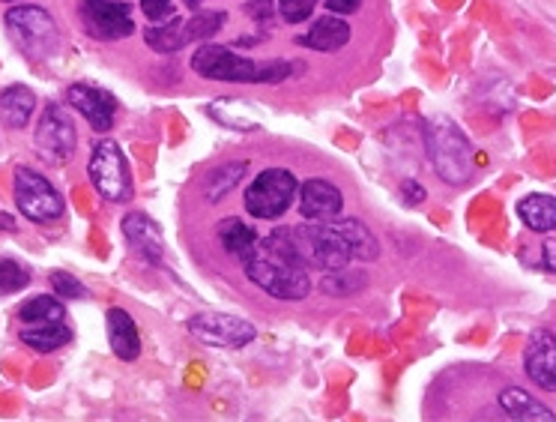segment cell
Returning <instances> with one entry per match:
<instances>
[{"instance_id":"2","label":"cell","mask_w":556,"mask_h":422,"mask_svg":"<svg viewBox=\"0 0 556 422\" xmlns=\"http://www.w3.org/2000/svg\"><path fill=\"white\" fill-rule=\"evenodd\" d=\"M192 70L210 82H228V85H278L293 75V63L288 61H252L242 58L228 46L206 42L192 54Z\"/></svg>"},{"instance_id":"12","label":"cell","mask_w":556,"mask_h":422,"mask_svg":"<svg viewBox=\"0 0 556 422\" xmlns=\"http://www.w3.org/2000/svg\"><path fill=\"white\" fill-rule=\"evenodd\" d=\"M523 372L544 393H556V336L551 330H535L523 350Z\"/></svg>"},{"instance_id":"13","label":"cell","mask_w":556,"mask_h":422,"mask_svg":"<svg viewBox=\"0 0 556 422\" xmlns=\"http://www.w3.org/2000/svg\"><path fill=\"white\" fill-rule=\"evenodd\" d=\"M66 102L73 105L93 133H109L114 126V117H117V99L111 97L109 90L93 85H73L70 94H66Z\"/></svg>"},{"instance_id":"11","label":"cell","mask_w":556,"mask_h":422,"mask_svg":"<svg viewBox=\"0 0 556 422\" xmlns=\"http://www.w3.org/2000/svg\"><path fill=\"white\" fill-rule=\"evenodd\" d=\"M186 326H189V333H192L201 345H210V348H245V345H252L254 336H257L254 324H249L245 318L222 312L194 314Z\"/></svg>"},{"instance_id":"22","label":"cell","mask_w":556,"mask_h":422,"mask_svg":"<svg viewBox=\"0 0 556 422\" xmlns=\"http://www.w3.org/2000/svg\"><path fill=\"white\" fill-rule=\"evenodd\" d=\"M332 222V219H329ZM332 228L339 231L344 243H348V249L356 261H377V255H380V246H377L375 234L368 231L365 222L359 219H341V222H332Z\"/></svg>"},{"instance_id":"27","label":"cell","mask_w":556,"mask_h":422,"mask_svg":"<svg viewBox=\"0 0 556 422\" xmlns=\"http://www.w3.org/2000/svg\"><path fill=\"white\" fill-rule=\"evenodd\" d=\"M63 318H66V309L58 297H30L18 309L22 324H51V321H63Z\"/></svg>"},{"instance_id":"33","label":"cell","mask_w":556,"mask_h":422,"mask_svg":"<svg viewBox=\"0 0 556 422\" xmlns=\"http://www.w3.org/2000/svg\"><path fill=\"white\" fill-rule=\"evenodd\" d=\"M401 195L407 198V204H410V207H419L425 198H428V193H425L422 183H416V181L401 183Z\"/></svg>"},{"instance_id":"6","label":"cell","mask_w":556,"mask_h":422,"mask_svg":"<svg viewBox=\"0 0 556 422\" xmlns=\"http://www.w3.org/2000/svg\"><path fill=\"white\" fill-rule=\"evenodd\" d=\"M87 174H90V183L105 201L111 204H126L132 201L135 183L132 171H129V162L123 157L121 145H114L111 138L99 141L90 153V162H87Z\"/></svg>"},{"instance_id":"35","label":"cell","mask_w":556,"mask_h":422,"mask_svg":"<svg viewBox=\"0 0 556 422\" xmlns=\"http://www.w3.org/2000/svg\"><path fill=\"white\" fill-rule=\"evenodd\" d=\"M542 266L547 273H556V240L542 243Z\"/></svg>"},{"instance_id":"37","label":"cell","mask_w":556,"mask_h":422,"mask_svg":"<svg viewBox=\"0 0 556 422\" xmlns=\"http://www.w3.org/2000/svg\"><path fill=\"white\" fill-rule=\"evenodd\" d=\"M182 3H186L192 13H198V10H201V3H206V0H182Z\"/></svg>"},{"instance_id":"5","label":"cell","mask_w":556,"mask_h":422,"mask_svg":"<svg viewBox=\"0 0 556 422\" xmlns=\"http://www.w3.org/2000/svg\"><path fill=\"white\" fill-rule=\"evenodd\" d=\"M3 22L10 27V34H13L15 42H18L30 58L46 61V58H54V54L61 51L63 37L61 30H58V22L51 18L49 10L25 3V7H13Z\"/></svg>"},{"instance_id":"4","label":"cell","mask_w":556,"mask_h":422,"mask_svg":"<svg viewBox=\"0 0 556 422\" xmlns=\"http://www.w3.org/2000/svg\"><path fill=\"white\" fill-rule=\"evenodd\" d=\"M425 150L437 177L448 186H467L476 177L470 138L446 117L425 123Z\"/></svg>"},{"instance_id":"34","label":"cell","mask_w":556,"mask_h":422,"mask_svg":"<svg viewBox=\"0 0 556 422\" xmlns=\"http://www.w3.org/2000/svg\"><path fill=\"white\" fill-rule=\"evenodd\" d=\"M363 0H327V10L332 15H353L359 13Z\"/></svg>"},{"instance_id":"36","label":"cell","mask_w":556,"mask_h":422,"mask_svg":"<svg viewBox=\"0 0 556 422\" xmlns=\"http://www.w3.org/2000/svg\"><path fill=\"white\" fill-rule=\"evenodd\" d=\"M15 228H18V225H15V219L10 216V213H0V231H7V234H15Z\"/></svg>"},{"instance_id":"28","label":"cell","mask_w":556,"mask_h":422,"mask_svg":"<svg viewBox=\"0 0 556 422\" xmlns=\"http://www.w3.org/2000/svg\"><path fill=\"white\" fill-rule=\"evenodd\" d=\"M30 285V270L13 258H0V297L18 294Z\"/></svg>"},{"instance_id":"23","label":"cell","mask_w":556,"mask_h":422,"mask_svg":"<svg viewBox=\"0 0 556 422\" xmlns=\"http://www.w3.org/2000/svg\"><path fill=\"white\" fill-rule=\"evenodd\" d=\"M186 22L182 18H170V22H159L156 27H147L144 30V42L159 54H174V51H180L189 46V39H186Z\"/></svg>"},{"instance_id":"31","label":"cell","mask_w":556,"mask_h":422,"mask_svg":"<svg viewBox=\"0 0 556 422\" xmlns=\"http://www.w3.org/2000/svg\"><path fill=\"white\" fill-rule=\"evenodd\" d=\"M245 13L252 15L254 22H273V15H278L276 0H252V3L245 7Z\"/></svg>"},{"instance_id":"19","label":"cell","mask_w":556,"mask_h":422,"mask_svg":"<svg viewBox=\"0 0 556 422\" xmlns=\"http://www.w3.org/2000/svg\"><path fill=\"white\" fill-rule=\"evenodd\" d=\"M37 111V97L25 85H10L0 90V121L10 129H25Z\"/></svg>"},{"instance_id":"24","label":"cell","mask_w":556,"mask_h":422,"mask_svg":"<svg viewBox=\"0 0 556 422\" xmlns=\"http://www.w3.org/2000/svg\"><path fill=\"white\" fill-rule=\"evenodd\" d=\"M218 240L225 246V252L233 255V258H242L245 252H252L254 243H257V234H254L252 225H245L242 219H222L218 225Z\"/></svg>"},{"instance_id":"18","label":"cell","mask_w":556,"mask_h":422,"mask_svg":"<svg viewBox=\"0 0 556 422\" xmlns=\"http://www.w3.org/2000/svg\"><path fill=\"white\" fill-rule=\"evenodd\" d=\"M500 408L506 413L508 420L518 422H556V413L547 405H542L539 398L530 396L527 389H518V386H506L500 393Z\"/></svg>"},{"instance_id":"25","label":"cell","mask_w":556,"mask_h":422,"mask_svg":"<svg viewBox=\"0 0 556 422\" xmlns=\"http://www.w3.org/2000/svg\"><path fill=\"white\" fill-rule=\"evenodd\" d=\"M249 171V162H228V165H218L216 171H210L206 174V183H204V195L213 201V204H218L225 195L237 186V183L242 181V174Z\"/></svg>"},{"instance_id":"8","label":"cell","mask_w":556,"mask_h":422,"mask_svg":"<svg viewBox=\"0 0 556 422\" xmlns=\"http://www.w3.org/2000/svg\"><path fill=\"white\" fill-rule=\"evenodd\" d=\"M34 147H37V157L51 169H61L75 157L78 133H75L73 114L63 109L61 102H51L42 109L37 133H34Z\"/></svg>"},{"instance_id":"20","label":"cell","mask_w":556,"mask_h":422,"mask_svg":"<svg viewBox=\"0 0 556 422\" xmlns=\"http://www.w3.org/2000/svg\"><path fill=\"white\" fill-rule=\"evenodd\" d=\"M518 219L532 234H554L556 231V198L554 195H527L518 201Z\"/></svg>"},{"instance_id":"32","label":"cell","mask_w":556,"mask_h":422,"mask_svg":"<svg viewBox=\"0 0 556 422\" xmlns=\"http://www.w3.org/2000/svg\"><path fill=\"white\" fill-rule=\"evenodd\" d=\"M141 10L150 22H165L174 7H170V0H141Z\"/></svg>"},{"instance_id":"10","label":"cell","mask_w":556,"mask_h":422,"mask_svg":"<svg viewBox=\"0 0 556 422\" xmlns=\"http://www.w3.org/2000/svg\"><path fill=\"white\" fill-rule=\"evenodd\" d=\"M78 18L87 37L99 42H117L135 34V18L126 3L117 0H78Z\"/></svg>"},{"instance_id":"26","label":"cell","mask_w":556,"mask_h":422,"mask_svg":"<svg viewBox=\"0 0 556 422\" xmlns=\"http://www.w3.org/2000/svg\"><path fill=\"white\" fill-rule=\"evenodd\" d=\"M365 288H368V276L363 270L341 266V270H329L327 276L320 278V290L329 294V297H353V294H359Z\"/></svg>"},{"instance_id":"9","label":"cell","mask_w":556,"mask_h":422,"mask_svg":"<svg viewBox=\"0 0 556 422\" xmlns=\"http://www.w3.org/2000/svg\"><path fill=\"white\" fill-rule=\"evenodd\" d=\"M300 183L288 169H266L245 189V210L254 219H281L291 210Z\"/></svg>"},{"instance_id":"7","label":"cell","mask_w":556,"mask_h":422,"mask_svg":"<svg viewBox=\"0 0 556 422\" xmlns=\"http://www.w3.org/2000/svg\"><path fill=\"white\" fill-rule=\"evenodd\" d=\"M13 193H15V207L18 213L37 225H51V222H61L66 213L63 204V195L51 186L49 177H42L39 171L18 165L13 177Z\"/></svg>"},{"instance_id":"3","label":"cell","mask_w":556,"mask_h":422,"mask_svg":"<svg viewBox=\"0 0 556 422\" xmlns=\"http://www.w3.org/2000/svg\"><path fill=\"white\" fill-rule=\"evenodd\" d=\"M242 270H245V278L257 285V288L276 297V300L296 302L308 297L312 290V278H308V270L305 266H296L288 258H281L278 252H273L264 240L254 243L252 252H245L240 258Z\"/></svg>"},{"instance_id":"17","label":"cell","mask_w":556,"mask_h":422,"mask_svg":"<svg viewBox=\"0 0 556 422\" xmlns=\"http://www.w3.org/2000/svg\"><path fill=\"white\" fill-rule=\"evenodd\" d=\"M351 25L341 18V15H324V18H317L315 25H312V30L308 34H303V37H296V42L300 46H305V49L312 51H339L344 49L348 42H351Z\"/></svg>"},{"instance_id":"38","label":"cell","mask_w":556,"mask_h":422,"mask_svg":"<svg viewBox=\"0 0 556 422\" xmlns=\"http://www.w3.org/2000/svg\"><path fill=\"white\" fill-rule=\"evenodd\" d=\"M3 3H15V0H3Z\"/></svg>"},{"instance_id":"29","label":"cell","mask_w":556,"mask_h":422,"mask_svg":"<svg viewBox=\"0 0 556 422\" xmlns=\"http://www.w3.org/2000/svg\"><path fill=\"white\" fill-rule=\"evenodd\" d=\"M317 0H276V10L278 15L288 22V25H303L312 18L315 13Z\"/></svg>"},{"instance_id":"15","label":"cell","mask_w":556,"mask_h":422,"mask_svg":"<svg viewBox=\"0 0 556 422\" xmlns=\"http://www.w3.org/2000/svg\"><path fill=\"white\" fill-rule=\"evenodd\" d=\"M300 213H303L305 222H329L341 213L344 207V198H341V189L336 183L329 181H305L303 189H300Z\"/></svg>"},{"instance_id":"21","label":"cell","mask_w":556,"mask_h":422,"mask_svg":"<svg viewBox=\"0 0 556 422\" xmlns=\"http://www.w3.org/2000/svg\"><path fill=\"white\" fill-rule=\"evenodd\" d=\"M18 338L25 342L27 348L37 353H54V350L66 348L73 342V330L63 321H51V324H22Z\"/></svg>"},{"instance_id":"1","label":"cell","mask_w":556,"mask_h":422,"mask_svg":"<svg viewBox=\"0 0 556 422\" xmlns=\"http://www.w3.org/2000/svg\"><path fill=\"white\" fill-rule=\"evenodd\" d=\"M266 246L305 270H341L351 266L353 255L332 222H312L300 228H276L266 234Z\"/></svg>"},{"instance_id":"16","label":"cell","mask_w":556,"mask_h":422,"mask_svg":"<svg viewBox=\"0 0 556 422\" xmlns=\"http://www.w3.org/2000/svg\"><path fill=\"white\" fill-rule=\"evenodd\" d=\"M105 326H109L111 350L117 353V360L135 362L141 357V333H138V324L132 321V314L114 306L105 314Z\"/></svg>"},{"instance_id":"30","label":"cell","mask_w":556,"mask_h":422,"mask_svg":"<svg viewBox=\"0 0 556 422\" xmlns=\"http://www.w3.org/2000/svg\"><path fill=\"white\" fill-rule=\"evenodd\" d=\"M51 290L58 294V297H63V300H85L87 297V288L78 282L75 276H70V273H63V270H58V273H51Z\"/></svg>"},{"instance_id":"14","label":"cell","mask_w":556,"mask_h":422,"mask_svg":"<svg viewBox=\"0 0 556 422\" xmlns=\"http://www.w3.org/2000/svg\"><path fill=\"white\" fill-rule=\"evenodd\" d=\"M121 228L126 243L144 258L147 264H162V258H165V240H162V228H159L153 219L141 213V210H132V213L123 216Z\"/></svg>"}]
</instances>
